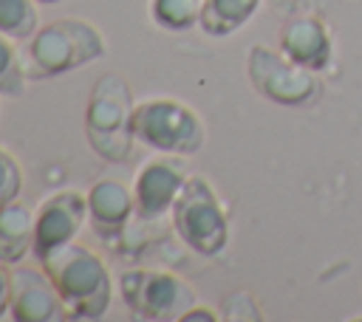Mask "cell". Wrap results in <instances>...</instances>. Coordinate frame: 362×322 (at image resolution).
<instances>
[{"mask_svg": "<svg viewBox=\"0 0 362 322\" xmlns=\"http://www.w3.org/2000/svg\"><path fill=\"white\" fill-rule=\"evenodd\" d=\"M280 51L308 71H322L331 59L328 28L317 17H291L280 28Z\"/></svg>", "mask_w": 362, "mask_h": 322, "instance_id": "12", "label": "cell"}, {"mask_svg": "<svg viewBox=\"0 0 362 322\" xmlns=\"http://www.w3.org/2000/svg\"><path fill=\"white\" fill-rule=\"evenodd\" d=\"M246 73L252 88L274 105L303 107L320 99L317 76L308 68L291 62L283 51L277 54L266 45H252L246 54Z\"/></svg>", "mask_w": 362, "mask_h": 322, "instance_id": "7", "label": "cell"}, {"mask_svg": "<svg viewBox=\"0 0 362 322\" xmlns=\"http://www.w3.org/2000/svg\"><path fill=\"white\" fill-rule=\"evenodd\" d=\"M42 271L65 302L68 319H99L110 308V271L99 254L79 243H65L42 260Z\"/></svg>", "mask_w": 362, "mask_h": 322, "instance_id": "2", "label": "cell"}, {"mask_svg": "<svg viewBox=\"0 0 362 322\" xmlns=\"http://www.w3.org/2000/svg\"><path fill=\"white\" fill-rule=\"evenodd\" d=\"M20 189H23V172H20V164L17 158L0 147V206L11 203L20 198Z\"/></svg>", "mask_w": 362, "mask_h": 322, "instance_id": "18", "label": "cell"}, {"mask_svg": "<svg viewBox=\"0 0 362 322\" xmlns=\"http://www.w3.org/2000/svg\"><path fill=\"white\" fill-rule=\"evenodd\" d=\"M34 249V212L20 201L0 206V260L14 266Z\"/></svg>", "mask_w": 362, "mask_h": 322, "instance_id": "13", "label": "cell"}, {"mask_svg": "<svg viewBox=\"0 0 362 322\" xmlns=\"http://www.w3.org/2000/svg\"><path fill=\"white\" fill-rule=\"evenodd\" d=\"M184 319L189 322V319H218L212 311H206V305H192L187 314H184Z\"/></svg>", "mask_w": 362, "mask_h": 322, "instance_id": "20", "label": "cell"}, {"mask_svg": "<svg viewBox=\"0 0 362 322\" xmlns=\"http://www.w3.org/2000/svg\"><path fill=\"white\" fill-rule=\"evenodd\" d=\"M187 181V167H184V155H173V153H158L153 158H147L136 175L133 184V201H136V217L139 220H158L164 217L181 186Z\"/></svg>", "mask_w": 362, "mask_h": 322, "instance_id": "9", "label": "cell"}, {"mask_svg": "<svg viewBox=\"0 0 362 322\" xmlns=\"http://www.w3.org/2000/svg\"><path fill=\"white\" fill-rule=\"evenodd\" d=\"M11 305V266L0 260V316Z\"/></svg>", "mask_w": 362, "mask_h": 322, "instance_id": "19", "label": "cell"}, {"mask_svg": "<svg viewBox=\"0 0 362 322\" xmlns=\"http://www.w3.org/2000/svg\"><path fill=\"white\" fill-rule=\"evenodd\" d=\"M102 54H105L102 31L79 17L51 20L20 45V59L28 82L71 73L99 59Z\"/></svg>", "mask_w": 362, "mask_h": 322, "instance_id": "1", "label": "cell"}, {"mask_svg": "<svg viewBox=\"0 0 362 322\" xmlns=\"http://www.w3.org/2000/svg\"><path fill=\"white\" fill-rule=\"evenodd\" d=\"M11 319L17 322H59L68 319L65 302L45 271L31 266H11Z\"/></svg>", "mask_w": 362, "mask_h": 322, "instance_id": "10", "label": "cell"}, {"mask_svg": "<svg viewBox=\"0 0 362 322\" xmlns=\"http://www.w3.org/2000/svg\"><path fill=\"white\" fill-rule=\"evenodd\" d=\"M133 93L124 76L105 73L96 79L85 107V138L90 150L107 164H124L133 158Z\"/></svg>", "mask_w": 362, "mask_h": 322, "instance_id": "3", "label": "cell"}, {"mask_svg": "<svg viewBox=\"0 0 362 322\" xmlns=\"http://www.w3.org/2000/svg\"><path fill=\"white\" fill-rule=\"evenodd\" d=\"M136 141L173 155H195L206 141V127L201 116L178 99H144L133 110Z\"/></svg>", "mask_w": 362, "mask_h": 322, "instance_id": "5", "label": "cell"}, {"mask_svg": "<svg viewBox=\"0 0 362 322\" xmlns=\"http://www.w3.org/2000/svg\"><path fill=\"white\" fill-rule=\"evenodd\" d=\"M257 6L260 0H204L198 25L209 37H229L243 23H249Z\"/></svg>", "mask_w": 362, "mask_h": 322, "instance_id": "14", "label": "cell"}, {"mask_svg": "<svg viewBox=\"0 0 362 322\" xmlns=\"http://www.w3.org/2000/svg\"><path fill=\"white\" fill-rule=\"evenodd\" d=\"M37 3H45V6H51V3H62V0H37Z\"/></svg>", "mask_w": 362, "mask_h": 322, "instance_id": "21", "label": "cell"}, {"mask_svg": "<svg viewBox=\"0 0 362 322\" xmlns=\"http://www.w3.org/2000/svg\"><path fill=\"white\" fill-rule=\"evenodd\" d=\"M133 212H136L133 189H127L122 181L102 178L88 189V217L96 237H102L105 243H113L122 237Z\"/></svg>", "mask_w": 362, "mask_h": 322, "instance_id": "11", "label": "cell"}, {"mask_svg": "<svg viewBox=\"0 0 362 322\" xmlns=\"http://www.w3.org/2000/svg\"><path fill=\"white\" fill-rule=\"evenodd\" d=\"M25 71L20 59V48L14 45L11 37L0 31V96H23L25 93Z\"/></svg>", "mask_w": 362, "mask_h": 322, "instance_id": "17", "label": "cell"}, {"mask_svg": "<svg viewBox=\"0 0 362 322\" xmlns=\"http://www.w3.org/2000/svg\"><path fill=\"white\" fill-rule=\"evenodd\" d=\"M119 291L133 316L153 322L184 319V314L195 305V291L178 274L161 268L122 271Z\"/></svg>", "mask_w": 362, "mask_h": 322, "instance_id": "6", "label": "cell"}, {"mask_svg": "<svg viewBox=\"0 0 362 322\" xmlns=\"http://www.w3.org/2000/svg\"><path fill=\"white\" fill-rule=\"evenodd\" d=\"M204 0H150V17L164 31H187L201 20Z\"/></svg>", "mask_w": 362, "mask_h": 322, "instance_id": "15", "label": "cell"}, {"mask_svg": "<svg viewBox=\"0 0 362 322\" xmlns=\"http://www.w3.org/2000/svg\"><path fill=\"white\" fill-rule=\"evenodd\" d=\"M0 31L25 42L37 31V0H0Z\"/></svg>", "mask_w": 362, "mask_h": 322, "instance_id": "16", "label": "cell"}, {"mask_svg": "<svg viewBox=\"0 0 362 322\" xmlns=\"http://www.w3.org/2000/svg\"><path fill=\"white\" fill-rule=\"evenodd\" d=\"M88 217V192L59 189L34 212V257L42 263L59 246L71 243Z\"/></svg>", "mask_w": 362, "mask_h": 322, "instance_id": "8", "label": "cell"}, {"mask_svg": "<svg viewBox=\"0 0 362 322\" xmlns=\"http://www.w3.org/2000/svg\"><path fill=\"white\" fill-rule=\"evenodd\" d=\"M173 229L184 246L201 257H218L229 240V223L212 184L201 175H187L173 209Z\"/></svg>", "mask_w": 362, "mask_h": 322, "instance_id": "4", "label": "cell"}]
</instances>
